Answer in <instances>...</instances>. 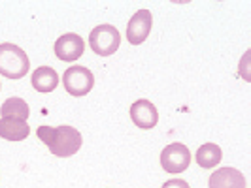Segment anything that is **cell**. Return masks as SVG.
Masks as SVG:
<instances>
[{"label": "cell", "mask_w": 251, "mask_h": 188, "mask_svg": "<svg viewBox=\"0 0 251 188\" xmlns=\"http://www.w3.org/2000/svg\"><path fill=\"white\" fill-rule=\"evenodd\" d=\"M36 136L40 141L48 145L51 154L59 158H68L81 149V134L75 130L74 126H38Z\"/></svg>", "instance_id": "cell-1"}, {"label": "cell", "mask_w": 251, "mask_h": 188, "mask_svg": "<svg viewBox=\"0 0 251 188\" xmlns=\"http://www.w3.org/2000/svg\"><path fill=\"white\" fill-rule=\"evenodd\" d=\"M30 70L26 53L15 43H0V74L8 79H21Z\"/></svg>", "instance_id": "cell-2"}, {"label": "cell", "mask_w": 251, "mask_h": 188, "mask_svg": "<svg viewBox=\"0 0 251 188\" xmlns=\"http://www.w3.org/2000/svg\"><path fill=\"white\" fill-rule=\"evenodd\" d=\"M121 34L113 25H99L95 26L89 34V45L99 57H110L119 49Z\"/></svg>", "instance_id": "cell-3"}, {"label": "cell", "mask_w": 251, "mask_h": 188, "mask_svg": "<svg viewBox=\"0 0 251 188\" xmlns=\"http://www.w3.org/2000/svg\"><path fill=\"white\" fill-rule=\"evenodd\" d=\"M63 85L68 94L79 98L89 94L95 87V75L85 66H70L63 75Z\"/></svg>", "instance_id": "cell-4"}, {"label": "cell", "mask_w": 251, "mask_h": 188, "mask_svg": "<svg viewBox=\"0 0 251 188\" xmlns=\"http://www.w3.org/2000/svg\"><path fill=\"white\" fill-rule=\"evenodd\" d=\"M191 164V150L183 143H170L161 152V167L166 173H183Z\"/></svg>", "instance_id": "cell-5"}, {"label": "cell", "mask_w": 251, "mask_h": 188, "mask_svg": "<svg viewBox=\"0 0 251 188\" xmlns=\"http://www.w3.org/2000/svg\"><path fill=\"white\" fill-rule=\"evenodd\" d=\"M55 57L63 63H74L77 61L83 51H85V42L83 38L74 34V32H68V34H63L55 42Z\"/></svg>", "instance_id": "cell-6"}, {"label": "cell", "mask_w": 251, "mask_h": 188, "mask_svg": "<svg viewBox=\"0 0 251 188\" xmlns=\"http://www.w3.org/2000/svg\"><path fill=\"white\" fill-rule=\"evenodd\" d=\"M151 25H153V17L150 10H138L130 17L128 25H126V40L132 45H140L146 42V38L150 36Z\"/></svg>", "instance_id": "cell-7"}, {"label": "cell", "mask_w": 251, "mask_h": 188, "mask_svg": "<svg viewBox=\"0 0 251 188\" xmlns=\"http://www.w3.org/2000/svg\"><path fill=\"white\" fill-rule=\"evenodd\" d=\"M130 119L142 130H151L159 123V111L150 100H136L130 105Z\"/></svg>", "instance_id": "cell-8"}, {"label": "cell", "mask_w": 251, "mask_h": 188, "mask_svg": "<svg viewBox=\"0 0 251 188\" xmlns=\"http://www.w3.org/2000/svg\"><path fill=\"white\" fill-rule=\"evenodd\" d=\"M210 188H246V177L236 167H221L210 175Z\"/></svg>", "instance_id": "cell-9"}, {"label": "cell", "mask_w": 251, "mask_h": 188, "mask_svg": "<svg viewBox=\"0 0 251 188\" xmlns=\"http://www.w3.org/2000/svg\"><path fill=\"white\" fill-rule=\"evenodd\" d=\"M30 134V126L26 121L12 119V117H2L0 119V138L8 141H23Z\"/></svg>", "instance_id": "cell-10"}, {"label": "cell", "mask_w": 251, "mask_h": 188, "mask_svg": "<svg viewBox=\"0 0 251 188\" xmlns=\"http://www.w3.org/2000/svg\"><path fill=\"white\" fill-rule=\"evenodd\" d=\"M30 81L38 92H53L59 85V75L50 66H40L32 72Z\"/></svg>", "instance_id": "cell-11"}, {"label": "cell", "mask_w": 251, "mask_h": 188, "mask_svg": "<svg viewBox=\"0 0 251 188\" xmlns=\"http://www.w3.org/2000/svg\"><path fill=\"white\" fill-rule=\"evenodd\" d=\"M195 158H197V164L201 167L210 169V167H215L217 164L221 162L223 152H221V147H217L215 143H204L202 147H199Z\"/></svg>", "instance_id": "cell-12"}, {"label": "cell", "mask_w": 251, "mask_h": 188, "mask_svg": "<svg viewBox=\"0 0 251 188\" xmlns=\"http://www.w3.org/2000/svg\"><path fill=\"white\" fill-rule=\"evenodd\" d=\"M0 115L2 117H12V119H21V121H26L28 115H30V107L23 98H8V100L2 104L0 107Z\"/></svg>", "instance_id": "cell-13"}, {"label": "cell", "mask_w": 251, "mask_h": 188, "mask_svg": "<svg viewBox=\"0 0 251 188\" xmlns=\"http://www.w3.org/2000/svg\"><path fill=\"white\" fill-rule=\"evenodd\" d=\"M250 57H251V49H248L246 51V55H244V59H242V63H240V72H242V77H244V79H248V81L251 79V75L248 74V68H250V66H248Z\"/></svg>", "instance_id": "cell-14"}, {"label": "cell", "mask_w": 251, "mask_h": 188, "mask_svg": "<svg viewBox=\"0 0 251 188\" xmlns=\"http://www.w3.org/2000/svg\"><path fill=\"white\" fill-rule=\"evenodd\" d=\"M163 188H191V187H189L187 181H183V179H170V181L164 183Z\"/></svg>", "instance_id": "cell-15"}]
</instances>
